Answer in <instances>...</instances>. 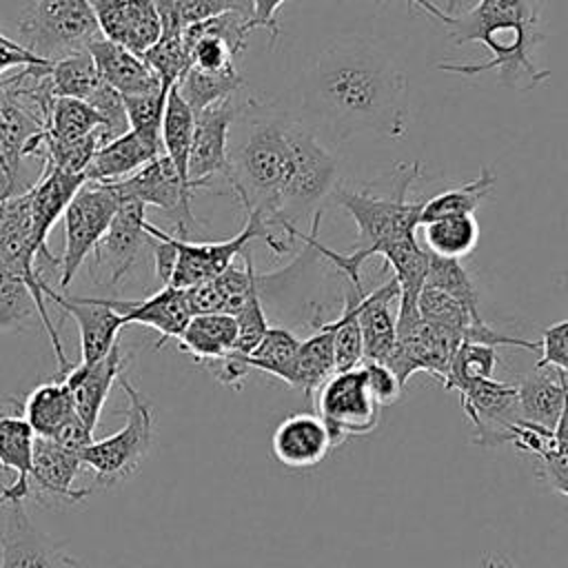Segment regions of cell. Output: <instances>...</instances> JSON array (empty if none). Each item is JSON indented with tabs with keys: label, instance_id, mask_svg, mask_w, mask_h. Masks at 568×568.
<instances>
[{
	"label": "cell",
	"instance_id": "obj_1",
	"mask_svg": "<svg viewBox=\"0 0 568 568\" xmlns=\"http://www.w3.org/2000/svg\"><path fill=\"white\" fill-rule=\"evenodd\" d=\"M304 106L339 135L373 131L399 138L408 118L406 75L379 47L344 38L317 55Z\"/></svg>",
	"mask_w": 568,
	"mask_h": 568
},
{
	"label": "cell",
	"instance_id": "obj_2",
	"mask_svg": "<svg viewBox=\"0 0 568 568\" xmlns=\"http://www.w3.org/2000/svg\"><path fill=\"white\" fill-rule=\"evenodd\" d=\"M448 36L455 44L481 42L488 60L475 62H439V71L477 75L497 71L501 87L519 91L535 89L550 78L548 69L532 62L530 51L544 40L539 31V13L532 0H479L473 9L450 18Z\"/></svg>",
	"mask_w": 568,
	"mask_h": 568
},
{
	"label": "cell",
	"instance_id": "obj_3",
	"mask_svg": "<svg viewBox=\"0 0 568 568\" xmlns=\"http://www.w3.org/2000/svg\"><path fill=\"white\" fill-rule=\"evenodd\" d=\"M235 124H240L235 138L229 131L226 182L240 197L244 213L262 215L275 233L280 193L291 155L293 115L248 98L242 102ZM280 244L288 251L282 240Z\"/></svg>",
	"mask_w": 568,
	"mask_h": 568
},
{
	"label": "cell",
	"instance_id": "obj_4",
	"mask_svg": "<svg viewBox=\"0 0 568 568\" xmlns=\"http://www.w3.org/2000/svg\"><path fill=\"white\" fill-rule=\"evenodd\" d=\"M395 184L388 195L377 193L373 186L366 189H335L333 200L355 220L357 226V248L351 253H337L322 242H317L322 211L315 213L311 235L297 231V240H304L313 251L324 255L342 275H346L348 284L355 288H364L359 268L362 264L373 257L382 255L386 246L393 242L415 235L419 226V213L424 200H408V189L415 178L422 175V162L413 164H397Z\"/></svg>",
	"mask_w": 568,
	"mask_h": 568
},
{
	"label": "cell",
	"instance_id": "obj_5",
	"mask_svg": "<svg viewBox=\"0 0 568 568\" xmlns=\"http://www.w3.org/2000/svg\"><path fill=\"white\" fill-rule=\"evenodd\" d=\"M337 160L320 142L313 126L293 118L291 124V155L280 193V211L275 220V235L291 248L297 240L295 222L308 215L324 197L335 193Z\"/></svg>",
	"mask_w": 568,
	"mask_h": 568
},
{
	"label": "cell",
	"instance_id": "obj_6",
	"mask_svg": "<svg viewBox=\"0 0 568 568\" xmlns=\"http://www.w3.org/2000/svg\"><path fill=\"white\" fill-rule=\"evenodd\" d=\"M118 384L126 395L124 426L104 439H93L78 455L82 466L93 470V490L129 479L142 466L153 442V413L149 399L124 377V373Z\"/></svg>",
	"mask_w": 568,
	"mask_h": 568
},
{
	"label": "cell",
	"instance_id": "obj_7",
	"mask_svg": "<svg viewBox=\"0 0 568 568\" xmlns=\"http://www.w3.org/2000/svg\"><path fill=\"white\" fill-rule=\"evenodd\" d=\"M22 47L55 62L104 38L89 0H33L20 18Z\"/></svg>",
	"mask_w": 568,
	"mask_h": 568
},
{
	"label": "cell",
	"instance_id": "obj_8",
	"mask_svg": "<svg viewBox=\"0 0 568 568\" xmlns=\"http://www.w3.org/2000/svg\"><path fill=\"white\" fill-rule=\"evenodd\" d=\"M120 197L109 182H84L69 202L64 222V253L60 255V286L67 288L78 268L95 251L109 229Z\"/></svg>",
	"mask_w": 568,
	"mask_h": 568
},
{
	"label": "cell",
	"instance_id": "obj_9",
	"mask_svg": "<svg viewBox=\"0 0 568 568\" xmlns=\"http://www.w3.org/2000/svg\"><path fill=\"white\" fill-rule=\"evenodd\" d=\"M317 417L326 424L333 448L346 437L368 435L379 424V406L373 399L362 366L335 371L315 395Z\"/></svg>",
	"mask_w": 568,
	"mask_h": 568
},
{
	"label": "cell",
	"instance_id": "obj_10",
	"mask_svg": "<svg viewBox=\"0 0 568 568\" xmlns=\"http://www.w3.org/2000/svg\"><path fill=\"white\" fill-rule=\"evenodd\" d=\"M457 393L468 422L475 426V444L501 446L513 442L517 426L524 422L519 410L517 384H506L488 377L468 382Z\"/></svg>",
	"mask_w": 568,
	"mask_h": 568
},
{
	"label": "cell",
	"instance_id": "obj_11",
	"mask_svg": "<svg viewBox=\"0 0 568 568\" xmlns=\"http://www.w3.org/2000/svg\"><path fill=\"white\" fill-rule=\"evenodd\" d=\"M109 184L118 193L120 202L133 200L144 206H155L169 213L171 217H175V226L182 240L195 224V217L191 213L193 189L184 184L178 169L164 153L151 160L149 164H144L133 175L118 182H109Z\"/></svg>",
	"mask_w": 568,
	"mask_h": 568
},
{
	"label": "cell",
	"instance_id": "obj_12",
	"mask_svg": "<svg viewBox=\"0 0 568 568\" xmlns=\"http://www.w3.org/2000/svg\"><path fill=\"white\" fill-rule=\"evenodd\" d=\"M242 104L233 98L222 100L200 113H195L193 142L189 153V184L209 186L213 178L226 180L229 171V131L240 113Z\"/></svg>",
	"mask_w": 568,
	"mask_h": 568
},
{
	"label": "cell",
	"instance_id": "obj_13",
	"mask_svg": "<svg viewBox=\"0 0 568 568\" xmlns=\"http://www.w3.org/2000/svg\"><path fill=\"white\" fill-rule=\"evenodd\" d=\"M82 468V462L75 453L62 448L51 437L36 435L33 439V457L29 470L31 495L36 493L38 501L53 506L55 501L78 504L84 501L93 486L73 488V481Z\"/></svg>",
	"mask_w": 568,
	"mask_h": 568
},
{
	"label": "cell",
	"instance_id": "obj_14",
	"mask_svg": "<svg viewBox=\"0 0 568 568\" xmlns=\"http://www.w3.org/2000/svg\"><path fill=\"white\" fill-rule=\"evenodd\" d=\"M44 300L58 304L64 313H69L80 331V362L93 364L102 359L113 344L118 342V331L124 324V317L113 311L102 297H80V295H62L53 291L51 284L44 286Z\"/></svg>",
	"mask_w": 568,
	"mask_h": 568
},
{
	"label": "cell",
	"instance_id": "obj_15",
	"mask_svg": "<svg viewBox=\"0 0 568 568\" xmlns=\"http://www.w3.org/2000/svg\"><path fill=\"white\" fill-rule=\"evenodd\" d=\"M7 517L0 530V568H71L73 559L51 544L31 524L24 501L4 506Z\"/></svg>",
	"mask_w": 568,
	"mask_h": 568
},
{
	"label": "cell",
	"instance_id": "obj_16",
	"mask_svg": "<svg viewBox=\"0 0 568 568\" xmlns=\"http://www.w3.org/2000/svg\"><path fill=\"white\" fill-rule=\"evenodd\" d=\"M146 206L133 200H122L109 229L95 246V264L102 268L109 284H118L133 266L140 248L149 242L144 231Z\"/></svg>",
	"mask_w": 568,
	"mask_h": 568
},
{
	"label": "cell",
	"instance_id": "obj_17",
	"mask_svg": "<svg viewBox=\"0 0 568 568\" xmlns=\"http://www.w3.org/2000/svg\"><path fill=\"white\" fill-rule=\"evenodd\" d=\"M87 182L84 175L67 173L60 169H47L40 178L29 186V206H31V224H33V242L38 246V255L44 264L55 266L60 257H55L47 246V235L53 224L64 215L69 202ZM38 260V264H40Z\"/></svg>",
	"mask_w": 568,
	"mask_h": 568
},
{
	"label": "cell",
	"instance_id": "obj_18",
	"mask_svg": "<svg viewBox=\"0 0 568 568\" xmlns=\"http://www.w3.org/2000/svg\"><path fill=\"white\" fill-rule=\"evenodd\" d=\"M129 355L122 353L120 342L113 344V348L93 364H73L69 373L62 377L64 384L71 390L73 408L78 417L93 430L100 413L104 408V402L109 397L111 386L120 379V375L126 371Z\"/></svg>",
	"mask_w": 568,
	"mask_h": 568
},
{
	"label": "cell",
	"instance_id": "obj_19",
	"mask_svg": "<svg viewBox=\"0 0 568 568\" xmlns=\"http://www.w3.org/2000/svg\"><path fill=\"white\" fill-rule=\"evenodd\" d=\"M104 300V297H102ZM113 311L124 317V324H142L160 333L155 348H162L169 339H178L186 328L191 315L186 302V288L162 286L144 300H104Z\"/></svg>",
	"mask_w": 568,
	"mask_h": 568
},
{
	"label": "cell",
	"instance_id": "obj_20",
	"mask_svg": "<svg viewBox=\"0 0 568 568\" xmlns=\"http://www.w3.org/2000/svg\"><path fill=\"white\" fill-rule=\"evenodd\" d=\"M333 448L326 424L313 413H295L284 417L271 437L275 459L288 468L317 466Z\"/></svg>",
	"mask_w": 568,
	"mask_h": 568
},
{
	"label": "cell",
	"instance_id": "obj_21",
	"mask_svg": "<svg viewBox=\"0 0 568 568\" xmlns=\"http://www.w3.org/2000/svg\"><path fill=\"white\" fill-rule=\"evenodd\" d=\"M100 78L120 95H144L162 91V82L155 71L133 51L115 44L106 38H98L87 47ZM166 91V89H164Z\"/></svg>",
	"mask_w": 568,
	"mask_h": 568
},
{
	"label": "cell",
	"instance_id": "obj_22",
	"mask_svg": "<svg viewBox=\"0 0 568 568\" xmlns=\"http://www.w3.org/2000/svg\"><path fill=\"white\" fill-rule=\"evenodd\" d=\"M162 153V142L144 138L129 129L126 133L111 138L98 146L93 160L84 171V178L87 182H118L133 175Z\"/></svg>",
	"mask_w": 568,
	"mask_h": 568
},
{
	"label": "cell",
	"instance_id": "obj_23",
	"mask_svg": "<svg viewBox=\"0 0 568 568\" xmlns=\"http://www.w3.org/2000/svg\"><path fill=\"white\" fill-rule=\"evenodd\" d=\"M399 295V286L395 277L384 282L371 293L362 295L359 302V328L364 342V359L386 362L397 342V311H393V302Z\"/></svg>",
	"mask_w": 568,
	"mask_h": 568
},
{
	"label": "cell",
	"instance_id": "obj_24",
	"mask_svg": "<svg viewBox=\"0 0 568 568\" xmlns=\"http://www.w3.org/2000/svg\"><path fill=\"white\" fill-rule=\"evenodd\" d=\"M568 395L566 375L555 368H537L517 384L521 419L552 430Z\"/></svg>",
	"mask_w": 568,
	"mask_h": 568
},
{
	"label": "cell",
	"instance_id": "obj_25",
	"mask_svg": "<svg viewBox=\"0 0 568 568\" xmlns=\"http://www.w3.org/2000/svg\"><path fill=\"white\" fill-rule=\"evenodd\" d=\"M235 339L237 322L233 315L206 313L193 315L175 342L182 353L191 355L197 364L206 366L229 355L235 348Z\"/></svg>",
	"mask_w": 568,
	"mask_h": 568
},
{
	"label": "cell",
	"instance_id": "obj_26",
	"mask_svg": "<svg viewBox=\"0 0 568 568\" xmlns=\"http://www.w3.org/2000/svg\"><path fill=\"white\" fill-rule=\"evenodd\" d=\"M335 328L333 320L322 322L315 317V333L300 342L297 364H295V388L306 397L317 393V388L335 373Z\"/></svg>",
	"mask_w": 568,
	"mask_h": 568
},
{
	"label": "cell",
	"instance_id": "obj_27",
	"mask_svg": "<svg viewBox=\"0 0 568 568\" xmlns=\"http://www.w3.org/2000/svg\"><path fill=\"white\" fill-rule=\"evenodd\" d=\"M71 415H75L73 397L62 377L36 386L22 402V417L40 437H53Z\"/></svg>",
	"mask_w": 568,
	"mask_h": 568
},
{
	"label": "cell",
	"instance_id": "obj_28",
	"mask_svg": "<svg viewBox=\"0 0 568 568\" xmlns=\"http://www.w3.org/2000/svg\"><path fill=\"white\" fill-rule=\"evenodd\" d=\"M193 126H195V113L182 100V95L178 93V89L173 84L166 95L160 135H162L164 155L173 162V166L178 169L184 184H189V153H191V142H193Z\"/></svg>",
	"mask_w": 568,
	"mask_h": 568
},
{
	"label": "cell",
	"instance_id": "obj_29",
	"mask_svg": "<svg viewBox=\"0 0 568 568\" xmlns=\"http://www.w3.org/2000/svg\"><path fill=\"white\" fill-rule=\"evenodd\" d=\"M495 189V173L488 166H481L477 178L457 186H450L430 200H424L419 213V226L446 215H475V209L488 197Z\"/></svg>",
	"mask_w": 568,
	"mask_h": 568
},
{
	"label": "cell",
	"instance_id": "obj_30",
	"mask_svg": "<svg viewBox=\"0 0 568 568\" xmlns=\"http://www.w3.org/2000/svg\"><path fill=\"white\" fill-rule=\"evenodd\" d=\"M426 251L437 257L462 260L470 255L479 242V224L475 215H446L422 224Z\"/></svg>",
	"mask_w": 568,
	"mask_h": 568
},
{
	"label": "cell",
	"instance_id": "obj_31",
	"mask_svg": "<svg viewBox=\"0 0 568 568\" xmlns=\"http://www.w3.org/2000/svg\"><path fill=\"white\" fill-rule=\"evenodd\" d=\"M244 87V78L237 73V69L231 71H200L195 67H189L182 78L175 82L178 93L182 100L191 106L193 113H200L222 100L233 98Z\"/></svg>",
	"mask_w": 568,
	"mask_h": 568
},
{
	"label": "cell",
	"instance_id": "obj_32",
	"mask_svg": "<svg viewBox=\"0 0 568 568\" xmlns=\"http://www.w3.org/2000/svg\"><path fill=\"white\" fill-rule=\"evenodd\" d=\"M300 337L284 326H268L262 342L246 357L248 368H257L273 375L295 388V364L300 351Z\"/></svg>",
	"mask_w": 568,
	"mask_h": 568
},
{
	"label": "cell",
	"instance_id": "obj_33",
	"mask_svg": "<svg viewBox=\"0 0 568 568\" xmlns=\"http://www.w3.org/2000/svg\"><path fill=\"white\" fill-rule=\"evenodd\" d=\"M33 439L36 433L22 415L0 410V468L13 470L20 484H29Z\"/></svg>",
	"mask_w": 568,
	"mask_h": 568
},
{
	"label": "cell",
	"instance_id": "obj_34",
	"mask_svg": "<svg viewBox=\"0 0 568 568\" xmlns=\"http://www.w3.org/2000/svg\"><path fill=\"white\" fill-rule=\"evenodd\" d=\"M49 82L55 98H75L87 102L102 84V78L93 64V58L84 49L55 60L49 71Z\"/></svg>",
	"mask_w": 568,
	"mask_h": 568
},
{
	"label": "cell",
	"instance_id": "obj_35",
	"mask_svg": "<svg viewBox=\"0 0 568 568\" xmlns=\"http://www.w3.org/2000/svg\"><path fill=\"white\" fill-rule=\"evenodd\" d=\"M362 295H364V288L348 286L346 295H344V308L333 320L335 371H351L364 362V342H362V328H359V317H357Z\"/></svg>",
	"mask_w": 568,
	"mask_h": 568
},
{
	"label": "cell",
	"instance_id": "obj_36",
	"mask_svg": "<svg viewBox=\"0 0 568 568\" xmlns=\"http://www.w3.org/2000/svg\"><path fill=\"white\" fill-rule=\"evenodd\" d=\"M40 320V306L22 275L0 264V331L24 328Z\"/></svg>",
	"mask_w": 568,
	"mask_h": 568
},
{
	"label": "cell",
	"instance_id": "obj_37",
	"mask_svg": "<svg viewBox=\"0 0 568 568\" xmlns=\"http://www.w3.org/2000/svg\"><path fill=\"white\" fill-rule=\"evenodd\" d=\"M102 129V118L82 100L53 98L44 131L55 140H80Z\"/></svg>",
	"mask_w": 568,
	"mask_h": 568
},
{
	"label": "cell",
	"instance_id": "obj_38",
	"mask_svg": "<svg viewBox=\"0 0 568 568\" xmlns=\"http://www.w3.org/2000/svg\"><path fill=\"white\" fill-rule=\"evenodd\" d=\"M426 286L439 288L455 297L462 306L468 308V313L475 320H481L479 315V304H477V288L468 275V271L462 266L459 260H448V257H437L430 255L428 260V271H426Z\"/></svg>",
	"mask_w": 568,
	"mask_h": 568
},
{
	"label": "cell",
	"instance_id": "obj_39",
	"mask_svg": "<svg viewBox=\"0 0 568 568\" xmlns=\"http://www.w3.org/2000/svg\"><path fill=\"white\" fill-rule=\"evenodd\" d=\"M497 366V353L495 346L475 344V342H462L453 355V362L448 366L444 388L446 390H459L468 382L488 379L493 377Z\"/></svg>",
	"mask_w": 568,
	"mask_h": 568
},
{
	"label": "cell",
	"instance_id": "obj_40",
	"mask_svg": "<svg viewBox=\"0 0 568 568\" xmlns=\"http://www.w3.org/2000/svg\"><path fill=\"white\" fill-rule=\"evenodd\" d=\"M142 60L155 71L162 89H171L189 69V51L182 31H162L160 40L142 53Z\"/></svg>",
	"mask_w": 568,
	"mask_h": 568
},
{
	"label": "cell",
	"instance_id": "obj_41",
	"mask_svg": "<svg viewBox=\"0 0 568 568\" xmlns=\"http://www.w3.org/2000/svg\"><path fill=\"white\" fill-rule=\"evenodd\" d=\"M417 311H419V317L424 322L453 328V331L462 333V339H464V333L468 331L470 324L484 322V320H475L468 313V308L462 306L448 293H444L439 288H433V286H426V284H424V288H422V293L417 297Z\"/></svg>",
	"mask_w": 568,
	"mask_h": 568
},
{
	"label": "cell",
	"instance_id": "obj_42",
	"mask_svg": "<svg viewBox=\"0 0 568 568\" xmlns=\"http://www.w3.org/2000/svg\"><path fill=\"white\" fill-rule=\"evenodd\" d=\"M166 95L169 91H158V93H144V95H122L129 129L162 142V118H164V106H166Z\"/></svg>",
	"mask_w": 568,
	"mask_h": 568
},
{
	"label": "cell",
	"instance_id": "obj_43",
	"mask_svg": "<svg viewBox=\"0 0 568 568\" xmlns=\"http://www.w3.org/2000/svg\"><path fill=\"white\" fill-rule=\"evenodd\" d=\"M235 322H237V339H235L233 353L248 357L268 331V322H266V315L262 308V297H260V284L251 291L248 300L235 315Z\"/></svg>",
	"mask_w": 568,
	"mask_h": 568
},
{
	"label": "cell",
	"instance_id": "obj_44",
	"mask_svg": "<svg viewBox=\"0 0 568 568\" xmlns=\"http://www.w3.org/2000/svg\"><path fill=\"white\" fill-rule=\"evenodd\" d=\"M537 368H555L568 377V320L550 324L541 333Z\"/></svg>",
	"mask_w": 568,
	"mask_h": 568
},
{
	"label": "cell",
	"instance_id": "obj_45",
	"mask_svg": "<svg viewBox=\"0 0 568 568\" xmlns=\"http://www.w3.org/2000/svg\"><path fill=\"white\" fill-rule=\"evenodd\" d=\"M359 366L364 371L366 386H368V390H371V395H373V399L377 402L379 408L382 406H390V404H395L402 397L404 386L399 384L397 375L384 362L364 359Z\"/></svg>",
	"mask_w": 568,
	"mask_h": 568
},
{
	"label": "cell",
	"instance_id": "obj_46",
	"mask_svg": "<svg viewBox=\"0 0 568 568\" xmlns=\"http://www.w3.org/2000/svg\"><path fill=\"white\" fill-rule=\"evenodd\" d=\"M51 439L58 442L62 448L80 455L93 442V430L75 413L55 430V435Z\"/></svg>",
	"mask_w": 568,
	"mask_h": 568
},
{
	"label": "cell",
	"instance_id": "obj_47",
	"mask_svg": "<svg viewBox=\"0 0 568 568\" xmlns=\"http://www.w3.org/2000/svg\"><path fill=\"white\" fill-rule=\"evenodd\" d=\"M206 368L211 371V375L220 382V384H224V386H231V388H240L242 386V382H244V377L248 375V364H246V357H242V355H237V353H229V355H224L222 359H217V362H211V364H206Z\"/></svg>",
	"mask_w": 568,
	"mask_h": 568
},
{
	"label": "cell",
	"instance_id": "obj_48",
	"mask_svg": "<svg viewBox=\"0 0 568 568\" xmlns=\"http://www.w3.org/2000/svg\"><path fill=\"white\" fill-rule=\"evenodd\" d=\"M51 64L49 60H42L27 51L22 44L11 42L2 44L0 42V75H4L9 69H22V67H47Z\"/></svg>",
	"mask_w": 568,
	"mask_h": 568
},
{
	"label": "cell",
	"instance_id": "obj_49",
	"mask_svg": "<svg viewBox=\"0 0 568 568\" xmlns=\"http://www.w3.org/2000/svg\"><path fill=\"white\" fill-rule=\"evenodd\" d=\"M286 0H251V22L255 29H266L271 42L277 38V13Z\"/></svg>",
	"mask_w": 568,
	"mask_h": 568
},
{
	"label": "cell",
	"instance_id": "obj_50",
	"mask_svg": "<svg viewBox=\"0 0 568 568\" xmlns=\"http://www.w3.org/2000/svg\"><path fill=\"white\" fill-rule=\"evenodd\" d=\"M539 475L561 495L568 497V462L557 457H541L537 459Z\"/></svg>",
	"mask_w": 568,
	"mask_h": 568
},
{
	"label": "cell",
	"instance_id": "obj_51",
	"mask_svg": "<svg viewBox=\"0 0 568 568\" xmlns=\"http://www.w3.org/2000/svg\"><path fill=\"white\" fill-rule=\"evenodd\" d=\"M406 2H408L410 7H415V9L426 11L430 18H435V20H439V22H444V24L450 22V16H446V13L442 11V7H437L435 0H406Z\"/></svg>",
	"mask_w": 568,
	"mask_h": 568
},
{
	"label": "cell",
	"instance_id": "obj_52",
	"mask_svg": "<svg viewBox=\"0 0 568 568\" xmlns=\"http://www.w3.org/2000/svg\"><path fill=\"white\" fill-rule=\"evenodd\" d=\"M11 195H16V186H13L11 178L7 175V171H4L2 164H0V202L7 200V197H11Z\"/></svg>",
	"mask_w": 568,
	"mask_h": 568
},
{
	"label": "cell",
	"instance_id": "obj_53",
	"mask_svg": "<svg viewBox=\"0 0 568 568\" xmlns=\"http://www.w3.org/2000/svg\"><path fill=\"white\" fill-rule=\"evenodd\" d=\"M464 2H466V0H444V7H442V9H444V13H446V16H450V18H453V16H457V13L462 11Z\"/></svg>",
	"mask_w": 568,
	"mask_h": 568
},
{
	"label": "cell",
	"instance_id": "obj_54",
	"mask_svg": "<svg viewBox=\"0 0 568 568\" xmlns=\"http://www.w3.org/2000/svg\"><path fill=\"white\" fill-rule=\"evenodd\" d=\"M484 568H513L506 559H486Z\"/></svg>",
	"mask_w": 568,
	"mask_h": 568
},
{
	"label": "cell",
	"instance_id": "obj_55",
	"mask_svg": "<svg viewBox=\"0 0 568 568\" xmlns=\"http://www.w3.org/2000/svg\"><path fill=\"white\" fill-rule=\"evenodd\" d=\"M0 42H2V44H11V42H16V40H11L9 36H4V33H2V29H0Z\"/></svg>",
	"mask_w": 568,
	"mask_h": 568
},
{
	"label": "cell",
	"instance_id": "obj_56",
	"mask_svg": "<svg viewBox=\"0 0 568 568\" xmlns=\"http://www.w3.org/2000/svg\"><path fill=\"white\" fill-rule=\"evenodd\" d=\"M566 284H568V275H566ZM566 384H568V377H566Z\"/></svg>",
	"mask_w": 568,
	"mask_h": 568
}]
</instances>
